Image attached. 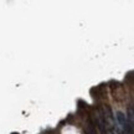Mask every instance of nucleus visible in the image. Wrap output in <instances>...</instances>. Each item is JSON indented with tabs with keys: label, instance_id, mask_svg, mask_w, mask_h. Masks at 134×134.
Returning a JSON list of instances; mask_svg holds the SVG:
<instances>
[{
	"label": "nucleus",
	"instance_id": "1",
	"mask_svg": "<svg viewBox=\"0 0 134 134\" xmlns=\"http://www.w3.org/2000/svg\"><path fill=\"white\" fill-rule=\"evenodd\" d=\"M117 119H118V122H119V124L122 125V128H123V129L129 124V123L127 122V118H125L124 113H122V112H117Z\"/></svg>",
	"mask_w": 134,
	"mask_h": 134
},
{
	"label": "nucleus",
	"instance_id": "2",
	"mask_svg": "<svg viewBox=\"0 0 134 134\" xmlns=\"http://www.w3.org/2000/svg\"><path fill=\"white\" fill-rule=\"evenodd\" d=\"M129 118H130V120H132V122L134 123V112H133V113L130 112V117H129Z\"/></svg>",
	"mask_w": 134,
	"mask_h": 134
},
{
	"label": "nucleus",
	"instance_id": "3",
	"mask_svg": "<svg viewBox=\"0 0 134 134\" xmlns=\"http://www.w3.org/2000/svg\"><path fill=\"white\" fill-rule=\"evenodd\" d=\"M11 134H19V133H11Z\"/></svg>",
	"mask_w": 134,
	"mask_h": 134
}]
</instances>
